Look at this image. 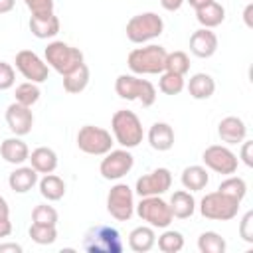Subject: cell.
<instances>
[{
	"label": "cell",
	"instance_id": "cell-1",
	"mask_svg": "<svg viewBox=\"0 0 253 253\" xmlns=\"http://www.w3.org/2000/svg\"><path fill=\"white\" fill-rule=\"evenodd\" d=\"M166 53L168 51L158 43L134 47L126 57V65L134 75H158L164 71Z\"/></svg>",
	"mask_w": 253,
	"mask_h": 253
},
{
	"label": "cell",
	"instance_id": "cell-2",
	"mask_svg": "<svg viewBox=\"0 0 253 253\" xmlns=\"http://www.w3.org/2000/svg\"><path fill=\"white\" fill-rule=\"evenodd\" d=\"M111 130H113L115 142H119L123 148H134L144 138V130H142V123L138 115L126 109H121L113 115Z\"/></svg>",
	"mask_w": 253,
	"mask_h": 253
},
{
	"label": "cell",
	"instance_id": "cell-3",
	"mask_svg": "<svg viewBox=\"0 0 253 253\" xmlns=\"http://www.w3.org/2000/svg\"><path fill=\"white\" fill-rule=\"evenodd\" d=\"M115 91L125 101H138L142 107H152L156 101V87L148 79L136 75H119L115 79Z\"/></svg>",
	"mask_w": 253,
	"mask_h": 253
},
{
	"label": "cell",
	"instance_id": "cell-4",
	"mask_svg": "<svg viewBox=\"0 0 253 253\" xmlns=\"http://www.w3.org/2000/svg\"><path fill=\"white\" fill-rule=\"evenodd\" d=\"M43 57L47 67L55 69L59 75H65L69 71H73L75 67H79L83 61V51L79 47H73L65 42H51L47 43V47L43 49Z\"/></svg>",
	"mask_w": 253,
	"mask_h": 253
},
{
	"label": "cell",
	"instance_id": "cell-5",
	"mask_svg": "<svg viewBox=\"0 0 253 253\" xmlns=\"http://www.w3.org/2000/svg\"><path fill=\"white\" fill-rule=\"evenodd\" d=\"M126 38L132 43H146L164 32V20L156 12H142L126 22Z\"/></svg>",
	"mask_w": 253,
	"mask_h": 253
},
{
	"label": "cell",
	"instance_id": "cell-6",
	"mask_svg": "<svg viewBox=\"0 0 253 253\" xmlns=\"http://www.w3.org/2000/svg\"><path fill=\"white\" fill-rule=\"evenodd\" d=\"M83 249L87 253H121V233L111 225H95L87 229L83 237Z\"/></svg>",
	"mask_w": 253,
	"mask_h": 253
},
{
	"label": "cell",
	"instance_id": "cell-7",
	"mask_svg": "<svg viewBox=\"0 0 253 253\" xmlns=\"http://www.w3.org/2000/svg\"><path fill=\"white\" fill-rule=\"evenodd\" d=\"M75 140H77V148L91 156H105L115 144L113 134L107 128H101L95 125H83Z\"/></svg>",
	"mask_w": 253,
	"mask_h": 253
},
{
	"label": "cell",
	"instance_id": "cell-8",
	"mask_svg": "<svg viewBox=\"0 0 253 253\" xmlns=\"http://www.w3.org/2000/svg\"><path fill=\"white\" fill-rule=\"evenodd\" d=\"M239 204L237 200L221 194L219 190L215 192H210L202 198L200 202V213L206 217V219H213V221H227V219H233L239 211Z\"/></svg>",
	"mask_w": 253,
	"mask_h": 253
},
{
	"label": "cell",
	"instance_id": "cell-9",
	"mask_svg": "<svg viewBox=\"0 0 253 253\" xmlns=\"http://www.w3.org/2000/svg\"><path fill=\"white\" fill-rule=\"evenodd\" d=\"M138 217L142 221H146L150 227H158V229H166L174 215H172V210H170V204L164 202L160 196H144L140 198V202L134 206Z\"/></svg>",
	"mask_w": 253,
	"mask_h": 253
},
{
	"label": "cell",
	"instance_id": "cell-10",
	"mask_svg": "<svg viewBox=\"0 0 253 253\" xmlns=\"http://www.w3.org/2000/svg\"><path fill=\"white\" fill-rule=\"evenodd\" d=\"M107 211L117 221H128L134 213V192L123 182L115 184L107 194Z\"/></svg>",
	"mask_w": 253,
	"mask_h": 253
},
{
	"label": "cell",
	"instance_id": "cell-11",
	"mask_svg": "<svg viewBox=\"0 0 253 253\" xmlns=\"http://www.w3.org/2000/svg\"><path fill=\"white\" fill-rule=\"evenodd\" d=\"M134 166V156L128 152V148H117L109 150L105 158L99 164V172L105 180H121L126 176Z\"/></svg>",
	"mask_w": 253,
	"mask_h": 253
},
{
	"label": "cell",
	"instance_id": "cell-12",
	"mask_svg": "<svg viewBox=\"0 0 253 253\" xmlns=\"http://www.w3.org/2000/svg\"><path fill=\"white\" fill-rule=\"evenodd\" d=\"M202 160L206 164V168L217 172V174H223V176H229V174H235L237 172V164H239V158L233 150H229L227 146H221V144H211L204 150L202 154Z\"/></svg>",
	"mask_w": 253,
	"mask_h": 253
},
{
	"label": "cell",
	"instance_id": "cell-13",
	"mask_svg": "<svg viewBox=\"0 0 253 253\" xmlns=\"http://www.w3.org/2000/svg\"><path fill=\"white\" fill-rule=\"evenodd\" d=\"M16 69L32 83H43L49 75V67L45 63V59H42L36 51L32 49H22L16 53Z\"/></svg>",
	"mask_w": 253,
	"mask_h": 253
},
{
	"label": "cell",
	"instance_id": "cell-14",
	"mask_svg": "<svg viewBox=\"0 0 253 253\" xmlns=\"http://www.w3.org/2000/svg\"><path fill=\"white\" fill-rule=\"evenodd\" d=\"M172 186V174L168 168H156L148 174H142L138 180H136V186H134V192L144 198V196H162L170 190Z\"/></svg>",
	"mask_w": 253,
	"mask_h": 253
},
{
	"label": "cell",
	"instance_id": "cell-15",
	"mask_svg": "<svg viewBox=\"0 0 253 253\" xmlns=\"http://www.w3.org/2000/svg\"><path fill=\"white\" fill-rule=\"evenodd\" d=\"M6 125L12 130V134L16 136H26L28 132H32L34 126V113L32 107L20 105V103H12L6 109Z\"/></svg>",
	"mask_w": 253,
	"mask_h": 253
},
{
	"label": "cell",
	"instance_id": "cell-16",
	"mask_svg": "<svg viewBox=\"0 0 253 253\" xmlns=\"http://www.w3.org/2000/svg\"><path fill=\"white\" fill-rule=\"evenodd\" d=\"M190 51L196 57H211L217 51V36L210 28H200L190 36Z\"/></svg>",
	"mask_w": 253,
	"mask_h": 253
},
{
	"label": "cell",
	"instance_id": "cell-17",
	"mask_svg": "<svg viewBox=\"0 0 253 253\" xmlns=\"http://www.w3.org/2000/svg\"><path fill=\"white\" fill-rule=\"evenodd\" d=\"M217 134L225 144H241L247 136V126L239 117H225L217 125Z\"/></svg>",
	"mask_w": 253,
	"mask_h": 253
},
{
	"label": "cell",
	"instance_id": "cell-18",
	"mask_svg": "<svg viewBox=\"0 0 253 253\" xmlns=\"http://www.w3.org/2000/svg\"><path fill=\"white\" fill-rule=\"evenodd\" d=\"M0 156H2L6 162H10V164L20 166V164H24V162L28 160L30 148H28V144H26L20 136L14 134V136L2 140V144H0Z\"/></svg>",
	"mask_w": 253,
	"mask_h": 253
},
{
	"label": "cell",
	"instance_id": "cell-19",
	"mask_svg": "<svg viewBox=\"0 0 253 253\" xmlns=\"http://www.w3.org/2000/svg\"><path fill=\"white\" fill-rule=\"evenodd\" d=\"M38 184V172L32 166H18L14 172H10L8 176V186L10 190H14L16 194H26L30 192L34 186Z\"/></svg>",
	"mask_w": 253,
	"mask_h": 253
},
{
	"label": "cell",
	"instance_id": "cell-20",
	"mask_svg": "<svg viewBox=\"0 0 253 253\" xmlns=\"http://www.w3.org/2000/svg\"><path fill=\"white\" fill-rule=\"evenodd\" d=\"M30 32L38 38V40H47V38H53L57 36L61 24H59V18L55 14H49V16H30Z\"/></svg>",
	"mask_w": 253,
	"mask_h": 253
},
{
	"label": "cell",
	"instance_id": "cell-21",
	"mask_svg": "<svg viewBox=\"0 0 253 253\" xmlns=\"http://www.w3.org/2000/svg\"><path fill=\"white\" fill-rule=\"evenodd\" d=\"M148 144L158 152L170 150L174 146V128L168 123H154L148 128Z\"/></svg>",
	"mask_w": 253,
	"mask_h": 253
},
{
	"label": "cell",
	"instance_id": "cell-22",
	"mask_svg": "<svg viewBox=\"0 0 253 253\" xmlns=\"http://www.w3.org/2000/svg\"><path fill=\"white\" fill-rule=\"evenodd\" d=\"M28 160L38 174H51L57 168V154L49 146H38L36 150H32Z\"/></svg>",
	"mask_w": 253,
	"mask_h": 253
},
{
	"label": "cell",
	"instance_id": "cell-23",
	"mask_svg": "<svg viewBox=\"0 0 253 253\" xmlns=\"http://www.w3.org/2000/svg\"><path fill=\"white\" fill-rule=\"evenodd\" d=\"M188 93L196 101H206L215 93V81L208 73H194L188 81Z\"/></svg>",
	"mask_w": 253,
	"mask_h": 253
},
{
	"label": "cell",
	"instance_id": "cell-24",
	"mask_svg": "<svg viewBox=\"0 0 253 253\" xmlns=\"http://www.w3.org/2000/svg\"><path fill=\"white\" fill-rule=\"evenodd\" d=\"M170 210H172V215L178 217V219H188L194 215L196 211V200L194 196L188 192V190H178L170 196Z\"/></svg>",
	"mask_w": 253,
	"mask_h": 253
},
{
	"label": "cell",
	"instance_id": "cell-25",
	"mask_svg": "<svg viewBox=\"0 0 253 253\" xmlns=\"http://www.w3.org/2000/svg\"><path fill=\"white\" fill-rule=\"evenodd\" d=\"M156 245V233L150 225H138L128 233V247L136 253H146Z\"/></svg>",
	"mask_w": 253,
	"mask_h": 253
},
{
	"label": "cell",
	"instance_id": "cell-26",
	"mask_svg": "<svg viewBox=\"0 0 253 253\" xmlns=\"http://www.w3.org/2000/svg\"><path fill=\"white\" fill-rule=\"evenodd\" d=\"M180 180H182L184 190L200 192V190H204V188L208 186V182H210V174H208V170H206L204 166H200V164H192V166H186V168L182 170Z\"/></svg>",
	"mask_w": 253,
	"mask_h": 253
},
{
	"label": "cell",
	"instance_id": "cell-27",
	"mask_svg": "<svg viewBox=\"0 0 253 253\" xmlns=\"http://www.w3.org/2000/svg\"><path fill=\"white\" fill-rule=\"evenodd\" d=\"M38 188H40V194L47 200V202H57L65 196V182L55 176L53 172L51 174H43L42 180H38Z\"/></svg>",
	"mask_w": 253,
	"mask_h": 253
},
{
	"label": "cell",
	"instance_id": "cell-28",
	"mask_svg": "<svg viewBox=\"0 0 253 253\" xmlns=\"http://www.w3.org/2000/svg\"><path fill=\"white\" fill-rule=\"evenodd\" d=\"M196 20L200 22V26L202 28H215V26H219L223 20H225V8L219 4V2H210L208 6H204V8H200V10H196Z\"/></svg>",
	"mask_w": 253,
	"mask_h": 253
},
{
	"label": "cell",
	"instance_id": "cell-29",
	"mask_svg": "<svg viewBox=\"0 0 253 253\" xmlns=\"http://www.w3.org/2000/svg\"><path fill=\"white\" fill-rule=\"evenodd\" d=\"M61 77H63V89L71 95H77V93L85 91V87L89 85V67L85 63H81L79 67H75L73 71H69Z\"/></svg>",
	"mask_w": 253,
	"mask_h": 253
},
{
	"label": "cell",
	"instance_id": "cell-30",
	"mask_svg": "<svg viewBox=\"0 0 253 253\" xmlns=\"http://www.w3.org/2000/svg\"><path fill=\"white\" fill-rule=\"evenodd\" d=\"M217 190H219L221 194H225V196L237 200V202H241V200L247 196V184H245V180L239 178V176H231V174L219 184Z\"/></svg>",
	"mask_w": 253,
	"mask_h": 253
},
{
	"label": "cell",
	"instance_id": "cell-31",
	"mask_svg": "<svg viewBox=\"0 0 253 253\" xmlns=\"http://www.w3.org/2000/svg\"><path fill=\"white\" fill-rule=\"evenodd\" d=\"M227 247L225 239L215 231H204L198 237V249L202 253H223Z\"/></svg>",
	"mask_w": 253,
	"mask_h": 253
},
{
	"label": "cell",
	"instance_id": "cell-32",
	"mask_svg": "<svg viewBox=\"0 0 253 253\" xmlns=\"http://www.w3.org/2000/svg\"><path fill=\"white\" fill-rule=\"evenodd\" d=\"M164 71H170V73H176V75H186L190 71L188 53L186 51H170V53H166Z\"/></svg>",
	"mask_w": 253,
	"mask_h": 253
},
{
	"label": "cell",
	"instance_id": "cell-33",
	"mask_svg": "<svg viewBox=\"0 0 253 253\" xmlns=\"http://www.w3.org/2000/svg\"><path fill=\"white\" fill-rule=\"evenodd\" d=\"M186 83H184V75H176L170 71H162L160 79H158V89L164 95H180L184 91Z\"/></svg>",
	"mask_w": 253,
	"mask_h": 253
},
{
	"label": "cell",
	"instance_id": "cell-34",
	"mask_svg": "<svg viewBox=\"0 0 253 253\" xmlns=\"http://www.w3.org/2000/svg\"><path fill=\"white\" fill-rule=\"evenodd\" d=\"M40 95H42V91H40L38 83H32V81L20 83V85L16 87V93H14V97H16V103H20V105H26V107H32V105H36V103L40 101Z\"/></svg>",
	"mask_w": 253,
	"mask_h": 253
},
{
	"label": "cell",
	"instance_id": "cell-35",
	"mask_svg": "<svg viewBox=\"0 0 253 253\" xmlns=\"http://www.w3.org/2000/svg\"><path fill=\"white\" fill-rule=\"evenodd\" d=\"M28 235L32 237L34 243L38 245H51L57 239V229L55 225H40V223H32L28 229Z\"/></svg>",
	"mask_w": 253,
	"mask_h": 253
},
{
	"label": "cell",
	"instance_id": "cell-36",
	"mask_svg": "<svg viewBox=\"0 0 253 253\" xmlns=\"http://www.w3.org/2000/svg\"><path fill=\"white\" fill-rule=\"evenodd\" d=\"M158 249L164 253H178L184 249V235L176 229H166L158 235Z\"/></svg>",
	"mask_w": 253,
	"mask_h": 253
},
{
	"label": "cell",
	"instance_id": "cell-37",
	"mask_svg": "<svg viewBox=\"0 0 253 253\" xmlns=\"http://www.w3.org/2000/svg\"><path fill=\"white\" fill-rule=\"evenodd\" d=\"M57 211L53 206L47 204H38L32 211V223H40V225H57Z\"/></svg>",
	"mask_w": 253,
	"mask_h": 253
},
{
	"label": "cell",
	"instance_id": "cell-38",
	"mask_svg": "<svg viewBox=\"0 0 253 253\" xmlns=\"http://www.w3.org/2000/svg\"><path fill=\"white\" fill-rule=\"evenodd\" d=\"M32 16H49L53 14V0H24Z\"/></svg>",
	"mask_w": 253,
	"mask_h": 253
},
{
	"label": "cell",
	"instance_id": "cell-39",
	"mask_svg": "<svg viewBox=\"0 0 253 253\" xmlns=\"http://www.w3.org/2000/svg\"><path fill=\"white\" fill-rule=\"evenodd\" d=\"M16 83V71L10 63L0 61V91H8L12 89Z\"/></svg>",
	"mask_w": 253,
	"mask_h": 253
},
{
	"label": "cell",
	"instance_id": "cell-40",
	"mask_svg": "<svg viewBox=\"0 0 253 253\" xmlns=\"http://www.w3.org/2000/svg\"><path fill=\"white\" fill-rule=\"evenodd\" d=\"M239 235H241L243 241L253 243V211H251V210H249V211L241 217V221H239Z\"/></svg>",
	"mask_w": 253,
	"mask_h": 253
},
{
	"label": "cell",
	"instance_id": "cell-41",
	"mask_svg": "<svg viewBox=\"0 0 253 253\" xmlns=\"http://www.w3.org/2000/svg\"><path fill=\"white\" fill-rule=\"evenodd\" d=\"M251 150H253V140H243L241 142V152H239V158L243 160V164L245 166H253V154H251Z\"/></svg>",
	"mask_w": 253,
	"mask_h": 253
},
{
	"label": "cell",
	"instance_id": "cell-42",
	"mask_svg": "<svg viewBox=\"0 0 253 253\" xmlns=\"http://www.w3.org/2000/svg\"><path fill=\"white\" fill-rule=\"evenodd\" d=\"M10 233H12L10 215H0V239H2V237H8Z\"/></svg>",
	"mask_w": 253,
	"mask_h": 253
},
{
	"label": "cell",
	"instance_id": "cell-43",
	"mask_svg": "<svg viewBox=\"0 0 253 253\" xmlns=\"http://www.w3.org/2000/svg\"><path fill=\"white\" fill-rule=\"evenodd\" d=\"M160 4H162L164 10H168V12H176V10L182 8L184 0H160Z\"/></svg>",
	"mask_w": 253,
	"mask_h": 253
},
{
	"label": "cell",
	"instance_id": "cell-44",
	"mask_svg": "<svg viewBox=\"0 0 253 253\" xmlns=\"http://www.w3.org/2000/svg\"><path fill=\"white\" fill-rule=\"evenodd\" d=\"M6 251L22 253V245L20 243H0V253H6Z\"/></svg>",
	"mask_w": 253,
	"mask_h": 253
},
{
	"label": "cell",
	"instance_id": "cell-45",
	"mask_svg": "<svg viewBox=\"0 0 253 253\" xmlns=\"http://www.w3.org/2000/svg\"><path fill=\"white\" fill-rule=\"evenodd\" d=\"M251 14H253V4H247V6H245V10H243V20H245V26H247V28H253Z\"/></svg>",
	"mask_w": 253,
	"mask_h": 253
},
{
	"label": "cell",
	"instance_id": "cell-46",
	"mask_svg": "<svg viewBox=\"0 0 253 253\" xmlns=\"http://www.w3.org/2000/svg\"><path fill=\"white\" fill-rule=\"evenodd\" d=\"M16 6V0H0V14H8L12 12Z\"/></svg>",
	"mask_w": 253,
	"mask_h": 253
},
{
	"label": "cell",
	"instance_id": "cell-47",
	"mask_svg": "<svg viewBox=\"0 0 253 253\" xmlns=\"http://www.w3.org/2000/svg\"><path fill=\"white\" fill-rule=\"evenodd\" d=\"M184 2H188L194 10H200V8L208 6V4H210V2H213V0H184Z\"/></svg>",
	"mask_w": 253,
	"mask_h": 253
},
{
	"label": "cell",
	"instance_id": "cell-48",
	"mask_svg": "<svg viewBox=\"0 0 253 253\" xmlns=\"http://www.w3.org/2000/svg\"><path fill=\"white\" fill-rule=\"evenodd\" d=\"M0 215H10V206L4 196H0Z\"/></svg>",
	"mask_w": 253,
	"mask_h": 253
}]
</instances>
